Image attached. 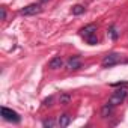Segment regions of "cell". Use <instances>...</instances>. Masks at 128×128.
<instances>
[{
    "instance_id": "cell-10",
    "label": "cell",
    "mask_w": 128,
    "mask_h": 128,
    "mask_svg": "<svg viewBox=\"0 0 128 128\" xmlns=\"http://www.w3.org/2000/svg\"><path fill=\"white\" fill-rule=\"evenodd\" d=\"M108 35H110V38H112V39H118L119 33H118V30H116V27H114V26H112V27L108 29Z\"/></svg>"
},
{
    "instance_id": "cell-15",
    "label": "cell",
    "mask_w": 128,
    "mask_h": 128,
    "mask_svg": "<svg viewBox=\"0 0 128 128\" xmlns=\"http://www.w3.org/2000/svg\"><path fill=\"white\" fill-rule=\"evenodd\" d=\"M0 11H2V20H5L6 18V9L5 8H0Z\"/></svg>"
},
{
    "instance_id": "cell-9",
    "label": "cell",
    "mask_w": 128,
    "mask_h": 128,
    "mask_svg": "<svg viewBox=\"0 0 128 128\" xmlns=\"http://www.w3.org/2000/svg\"><path fill=\"white\" fill-rule=\"evenodd\" d=\"M70 122H71V116H70V114H62V116L59 118V125H60V126H68Z\"/></svg>"
},
{
    "instance_id": "cell-7",
    "label": "cell",
    "mask_w": 128,
    "mask_h": 128,
    "mask_svg": "<svg viewBox=\"0 0 128 128\" xmlns=\"http://www.w3.org/2000/svg\"><path fill=\"white\" fill-rule=\"evenodd\" d=\"M66 66H68V70H78V68H82V62L78 57H71L66 63Z\"/></svg>"
},
{
    "instance_id": "cell-6",
    "label": "cell",
    "mask_w": 128,
    "mask_h": 128,
    "mask_svg": "<svg viewBox=\"0 0 128 128\" xmlns=\"http://www.w3.org/2000/svg\"><path fill=\"white\" fill-rule=\"evenodd\" d=\"M62 65H63L62 59H60L59 56H56V57H53V59L50 60L48 68H50V70H59V68H62Z\"/></svg>"
},
{
    "instance_id": "cell-3",
    "label": "cell",
    "mask_w": 128,
    "mask_h": 128,
    "mask_svg": "<svg viewBox=\"0 0 128 128\" xmlns=\"http://www.w3.org/2000/svg\"><path fill=\"white\" fill-rule=\"evenodd\" d=\"M119 62H120V54L119 53H110V54L104 56V59H102L101 63H102L104 68H110L113 65H118Z\"/></svg>"
},
{
    "instance_id": "cell-13",
    "label": "cell",
    "mask_w": 128,
    "mask_h": 128,
    "mask_svg": "<svg viewBox=\"0 0 128 128\" xmlns=\"http://www.w3.org/2000/svg\"><path fill=\"white\" fill-rule=\"evenodd\" d=\"M70 100H71V96H70V95H66V94L60 96V102H62V104H68V102H70Z\"/></svg>"
},
{
    "instance_id": "cell-16",
    "label": "cell",
    "mask_w": 128,
    "mask_h": 128,
    "mask_svg": "<svg viewBox=\"0 0 128 128\" xmlns=\"http://www.w3.org/2000/svg\"><path fill=\"white\" fill-rule=\"evenodd\" d=\"M51 101H53V98L50 96L48 100H45V101H44V106H50V102H51Z\"/></svg>"
},
{
    "instance_id": "cell-12",
    "label": "cell",
    "mask_w": 128,
    "mask_h": 128,
    "mask_svg": "<svg viewBox=\"0 0 128 128\" xmlns=\"http://www.w3.org/2000/svg\"><path fill=\"white\" fill-rule=\"evenodd\" d=\"M86 41H88V44H90V45H95V44H98V38H96V35H92V36L86 38Z\"/></svg>"
},
{
    "instance_id": "cell-11",
    "label": "cell",
    "mask_w": 128,
    "mask_h": 128,
    "mask_svg": "<svg viewBox=\"0 0 128 128\" xmlns=\"http://www.w3.org/2000/svg\"><path fill=\"white\" fill-rule=\"evenodd\" d=\"M83 12H84V8L80 6V5H76V6L72 8V14H74V15H80V14H83Z\"/></svg>"
},
{
    "instance_id": "cell-14",
    "label": "cell",
    "mask_w": 128,
    "mask_h": 128,
    "mask_svg": "<svg viewBox=\"0 0 128 128\" xmlns=\"http://www.w3.org/2000/svg\"><path fill=\"white\" fill-rule=\"evenodd\" d=\"M42 125H44V126H54V125H56V122H54V120H51V119H48V120H44V122H42Z\"/></svg>"
},
{
    "instance_id": "cell-8",
    "label": "cell",
    "mask_w": 128,
    "mask_h": 128,
    "mask_svg": "<svg viewBox=\"0 0 128 128\" xmlns=\"http://www.w3.org/2000/svg\"><path fill=\"white\" fill-rule=\"evenodd\" d=\"M112 112H113V104L108 101L107 104L102 106V108H101V114H102V118H107L108 114H112Z\"/></svg>"
},
{
    "instance_id": "cell-4",
    "label": "cell",
    "mask_w": 128,
    "mask_h": 128,
    "mask_svg": "<svg viewBox=\"0 0 128 128\" xmlns=\"http://www.w3.org/2000/svg\"><path fill=\"white\" fill-rule=\"evenodd\" d=\"M41 11H42V9H41V6H39V5L32 3V5L24 6V8L20 11V14H21V15H36V14H39Z\"/></svg>"
},
{
    "instance_id": "cell-5",
    "label": "cell",
    "mask_w": 128,
    "mask_h": 128,
    "mask_svg": "<svg viewBox=\"0 0 128 128\" xmlns=\"http://www.w3.org/2000/svg\"><path fill=\"white\" fill-rule=\"evenodd\" d=\"M80 33H82V36H83L84 39L89 38V36H92V35H96V26H95V24H89V26L83 27V29L80 30Z\"/></svg>"
},
{
    "instance_id": "cell-2",
    "label": "cell",
    "mask_w": 128,
    "mask_h": 128,
    "mask_svg": "<svg viewBox=\"0 0 128 128\" xmlns=\"http://www.w3.org/2000/svg\"><path fill=\"white\" fill-rule=\"evenodd\" d=\"M2 118H3L5 120H8V122H12V124H18V122L21 120V116H20L17 112L11 110V108H8V107H2Z\"/></svg>"
},
{
    "instance_id": "cell-1",
    "label": "cell",
    "mask_w": 128,
    "mask_h": 128,
    "mask_svg": "<svg viewBox=\"0 0 128 128\" xmlns=\"http://www.w3.org/2000/svg\"><path fill=\"white\" fill-rule=\"evenodd\" d=\"M126 95H128V86L124 84L120 89H118V90L113 92V95L110 96V102H112L113 106H118V104H120V102L125 101Z\"/></svg>"
},
{
    "instance_id": "cell-17",
    "label": "cell",
    "mask_w": 128,
    "mask_h": 128,
    "mask_svg": "<svg viewBox=\"0 0 128 128\" xmlns=\"http://www.w3.org/2000/svg\"><path fill=\"white\" fill-rule=\"evenodd\" d=\"M41 2H45V0H41Z\"/></svg>"
}]
</instances>
